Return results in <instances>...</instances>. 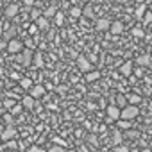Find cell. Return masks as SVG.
<instances>
[{
    "label": "cell",
    "mask_w": 152,
    "mask_h": 152,
    "mask_svg": "<svg viewBox=\"0 0 152 152\" xmlns=\"http://www.w3.org/2000/svg\"><path fill=\"white\" fill-rule=\"evenodd\" d=\"M0 15H4V11H0Z\"/></svg>",
    "instance_id": "46"
},
{
    "label": "cell",
    "mask_w": 152,
    "mask_h": 152,
    "mask_svg": "<svg viewBox=\"0 0 152 152\" xmlns=\"http://www.w3.org/2000/svg\"><path fill=\"white\" fill-rule=\"evenodd\" d=\"M25 45L31 48V47H34V41H32V39H27V41H25Z\"/></svg>",
    "instance_id": "38"
},
{
    "label": "cell",
    "mask_w": 152,
    "mask_h": 152,
    "mask_svg": "<svg viewBox=\"0 0 152 152\" xmlns=\"http://www.w3.org/2000/svg\"><path fill=\"white\" fill-rule=\"evenodd\" d=\"M83 16H88V18H93L95 15H93V11H91V7H84V9H83Z\"/></svg>",
    "instance_id": "27"
},
{
    "label": "cell",
    "mask_w": 152,
    "mask_h": 152,
    "mask_svg": "<svg viewBox=\"0 0 152 152\" xmlns=\"http://www.w3.org/2000/svg\"><path fill=\"white\" fill-rule=\"evenodd\" d=\"M99 79H100V72H97V70L86 73V81H88V83H95V81H99Z\"/></svg>",
    "instance_id": "17"
},
{
    "label": "cell",
    "mask_w": 152,
    "mask_h": 152,
    "mask_svg": "<svg viewBox=\"0 0 152 152\" xmlns=\"http://www.w3.org/2000/svg\"><path fill=\"white\" fill-rule=\"evenodd\" d=\"M50 152H64V148L59 145H54V147H50Z\"/></svg>",
    "instance_id": "32"
},
{
    "label": "cell",
    "mask_w": 152,
    "mask_h": 152,
    "mask_svg": "<svg viewBox=\"0 0 152 152\" xmlns=\"http://www.w3.org/2000/svg\"><path fill=\"white\" fill-rule=\"evenodd\" d=\"M36 25L39 27V31H41V29L45 31V29L48 27V20H47L45 16H41V18H38V20H36Z\"/></svg>",
    "instance_id": "22"
},
{
    "label": "cell",
    "mask_w": 152,
    "mask_h": 152,
    "mask_svg": "<svg viewBox=\"0 0 152 152\" xmlns=\"http://www.w3.org/2000/svg\"><path fill=\"white\" fill-rule=\"evenodd\" d=\"M120 73L124 75V77H131V73H132V63H131V61L122 63V66H120Z\"/></svg>",
    "instance_id": "10"
},
{
    "label": "cell",
    "mask_w": 152,
    "mask_h": 152,
    "mask_svg": "<svg viewBox=\"0 0 152 152\" xmlns=\"http://www.w3.org/2000/svg\"><path fill=\"white\" fill-rule=\"evenodd\" d=\"M115 106H118L120 109L127 107V106H129V102H127V97H124V95H116V99H115Z\"/></svg>",
    "instance_id": "13"
},
{
    "label": "cell",
    "mask_w": 152,
    "mask_h": 152,
    "mask_svg": "<svg viewBox=\"0 0 152 152\" xmlns=\"http://www.w3.org/2000/svg\"><path fill=\"white\" fill-rule=\"evenodd\" d=\"M115 150H116V152H129V147H125V145H118V147H115Z\"/></svg>",
    "instance_id": "31"
},
{
    "label": "cell",
    "mask_w": 152,
    "mask_h": 152,
    "mask_svg": "<svg viewBox=\"0 0 152 152\" xmlns=\"http://www.w3.org/2000/svg\"><path fill=\"white\" fill-rule=\"evenodd\" d=\"M45 91H47V90H45V86H41V84H34V86L29 90V95L36 100V99H41V97L45 95Z\"/></svg>",
    "instance_id": "6"
},
{
    "label": "cell",
    "mask_w": 152,
    "mask_h": 152,
    "mask_svg": "<svg viewBox=\"0 0 152 152\" xmlns=\"http://www.w3.org/2000/svg\"><path fill=\"white\" fill-rule=\"evenodd\" d=\"M77 66H79V70H81V72H84V73L93 72L91 63H90V61H88V57H84V56H79V57H77Z\"/></svg>",
    "instance_id": "4"
},
{
    "label": "cell",
    "mask_w": 152,
    "mask_h": 152,
    "mask_svg": "<svg viewBox=\"0 0 152 152\" xmlns=\"http://www.w3.org/2000/svg\"><path fill=\"white\" fill-rule=\"evenodd\" d=\"M25 4H27V6H31V4H32V0H25Z\"/></svg>",
    "instance_id": "41"
},
{
    "label": "cell",
    "mask_w": 152,
    "mask_h": 152,
    "mask_svg": "<svg viewBox=\"0 0 152 152\" xmlns=\"http://www.w3.org/2000/svg\"><path fill=\"white\" fill-rule=\"evenodd\" d=\"M66 152H75V150H66Z\"/></svg>",
    "instance_id": "43"
},
{
    "label": "cell",
    "mask_w": 152,
    "mask_h": 152,
    "mask_svg": "<svg viewBox=\"0 0 152 152\" xmlns=\"http://www.w3.org/2000/svg\"><path fill=\"white\" fill-rule=\"evenodd\" d=\"M147 11H148V6L141 4V6H138V7H136V11H134V16H136V18H140V20H143V16L147 15Z\"/></svg>",
    "instance_id": "12"
},
{
    "label": "cell",
    "mask_w": 152,
    "mask_h": 152,
    "mask_svg": "<svg viewBox=\"0 0 152 152\" xmlns=\"http://www.w3.org/2000/svg\"><path fill=\"white\" fill-rule=\"evenodd\" d=\"M148 11H150V13H152V4H150V6H148Z\"/></svg>",
    "instance_id": "42"
},
{
    "label": "cell",
    "mask_w": 152,
    "mask_h": 152,
    "mask_svg": "<svg viewBox=\"0 0 152 152\" xmlns=\"http://www.w3.org/2000/svg\"><path fill=\"white\" fill-rule=\"evenodd\" d=\"M70 16L72 18H81L83 16V9L81 7H72L70 9Z\"/></svg>",
    "instance_id": "23"
},
{
    "label": "cell",
    "mask_w": 152,
    "mask_h": 152,
    "mask_svg": "<svg viewBox=\"0 0 152 152\" xmlns=\"http://www.w3.org/2000/svg\"><path fill=\"white\" fill-rule=\"evenodd\" d=\"M122 140H124V134H122L120 131H115V132H113V143L118 147V145H122Z\"/></svg>",
    "instance_id": "21"
},
{
    "label": "cell",
    "mask_w": 152,
    "mask_h": 152,
    "mask_svg": "<svg viewBox=\"0 0 152 152\" xmlns=\"http://www.w3.org/2000/svg\"><path fill=\"white\" fill-rule=\"evenodd\" d=\"M54 20H56V25H57V27H61V25H63V22H64V16H63V13H57Z\"/></svg>",
    "instance_id": "25"
},
{
    "label": "cell",
    "mask_w": 152,
    "mask_h": 152,
    "mask_svg": "<svg viewBox=\"0 0 152 152\" xmlns=\"http://www.w3.org/2000/svg\"><path fill=\"white\" fill-rule=\"evenodd\" d=\"M143 23H145V25L152 23V13H150V11H147V15L143 16Z\"/></svg>",
    "instance_id": "29"
},
{
    "label": "cell",
    "mask_w": 152,
    "mask_h": 152,
    "mask_svg": "<svg viewBox=\"0 0 152 152\" xmlns=\"http://www.w3.org/2000/svg\"><path fill=\"white\" fill-rule=\"evenodd\" d=\"M116 2H124V0H116Z\"/></svg>",
    "instance_id": "44"
},
{
    "label": "cell",
    "mask_w": 152,
    "mask_h": 152,
    "mask_svg": "<svg viewBox=\"0 0 152 152\" xmlns=\"http://www.w3.org/2000/svg\"><path fill=\"white\" fill-rule=\"evenodd\" d=\"M125 136H127V138H131V140H136V138L140 136V132H138V131H127V132H125Z\"/></svg>",
    "instance_id": "28"
},
{
    "label": "cell",
    "mask_w": 152,
    "mask_h": 152,
    "mask_svg": "<svg viewBox=\"0 0 152 152\" xmlns=\"http://www.w3.org/2000/svg\"><path fill=\"white\" fill-rule=\"evenodd\" d=\"M106 111H107V118H109V120H116V122H118V120L122 118V109H120L118 106H115V104L107 106Z\"/></svg>",
    "instance_id": "5"
},
{
    "label": "cell",
    "mask_w": 152,
    "mask_h": 152,
    "mask_svg": "<svg viewBox=\"0 0 152 152\" xmlns=\"http://www.w3.org/2000/svg\"><path fill=\"white\" fill-rule=\"evenodd\" d=\"M32 64L36 66V68H43V56H41V52H36L34 54V57H32Z\"/></svg>",
    "instance_id": "16"
},
{
    "label": "cell",
    "mask_w": 152,
    "mask_h": 152,
    "mask_svg": "<svg viewBox=\"0 0 152 152\" xmlns=\"http://www.w3.org/2000/svg\"><path fill=\"white\" fill-rule=\"evenodd\" d=\"M111 23L113 22H109L107 18H99L97 23H95V27H97V31H109L111 29Z\"/></svg>",
    "instance_id": "9"
},
{
    "label": "cell",
    "mask_w": 152,
    "mask_h": 152,
    "mask_svg": "<svg viewBox=\"0 0 152 152\" xmlns=\"http://www.w3.org/2000/svg\"><path fill=\"white\" fill-rule=\"evenodd\" d=\"M2 36H4V23L0 22V38H2Z\"/></svg>",
    "instance_id": "39"
},
{
    "label": "cell",
    "mask_w": 152,
    "mask_h": 152,
    "mask_svg": "<svg viewBox=\"0 0 152 152\" xmlns=\"http://www.w3.org/2000/svg\"><path fill=\"white\" fill-rule=\"evenodd\" d=\"M81 2H88V0H81Z\"/></svg>",
    "instance_id": "45"
},
{
    "label": "cell",
    "mask_w": 152,
    "mask_h": 152,
    "mask_svg": "<svg viewBox=\"0 0 152 152\" xmlns=\"http://www.w3.org/2000/svg\"><path fill=\"white\" fill-rule=\"evenodd\" d=\"M136 63H138L140 66H148V64L152 63V56H150V54H141V56H138Z\"/></svg>",
    "instance_id": "11"
},
{
    "label": "cell",
    "mask_w": 152,
    "mask_h": 152,
    "mask_svg": "<svg viewBox=\"0 0 152 152\" xmlns=\"http://www.w3.org/2000/svg\"><path fill=\"white\" fill-rule=\"evenodd\" d=\"M140 115V109H138V106H127V107H124L122 109V118L120 120H127V122H132L136 116Z\"/></svg>",
    "instance_id": "1"
},
{
    "label": "cell",
    "mask_w": 152,
    "mask_h": 152,
    "mask_svg": "<svg viewBox=\"0 0 152 152\" xmlns=\"http://www.w3.org/2000/svg\"><path fill=\"white\" fill-rule=\"evenodd\" d=\"M22 107H23L22 104H18V106H15V107H13V113H15V115H16V113H20V111H22Z\"/></svg>",
    "instance_id": "35"
},
{
    "label": "cell",
    "mask_w": 152,
    "mask_h": 152,
    "mask_svg": "<svg viewBox=\"0 0 152 152\" xmlns=\"http://www.w3.org/2000/svg\"><path fill=\"white\" fill-rule=\"evenodd\" d=\"M127 102H129L131 106H138V104L141 102V97L136 95V93H131V95H127Z\"/></svg>",
    "instance_id": "18"
},
{
    "label": "cell",
    "mask_w": 152,
    "mask_h": 152,
    "mask_svg": "<svg viewBox=\"0 0 152 152\" xmlns=\"http://www.w3.org/2000/svg\"><path fill=\"white\" fill-rule=\"evenodd\" d=\"M7 147H9V148H13V150H15V148H16V143H15V141H13V140H11V141H7Z\"/></svg>",
    "instance_id": "37"
},
{
    "label": "cell",
    "mask_w": 152,
    "mask_h": 152,
    "mask_svg": "<svg viewBox=\"0 0 152 152\" xmlns=\"http://www.w3.org/2000/svg\"><path fill=\"white\" fill-rule=\"evenodd\" d=\"M15 136H16V129H15L13 125H9V127H6V129L2 131V136H0V138H2L4 141H11Z\"/></svg>",
    "instance_id": "7"
},
{
    "label": "cell",
    "mask_w": 152,
    "mask_h": 152,
    "mask_svg": "<svg viewBox=\"0 0 152 152\" xmlns=\"http://www.w3.org/2000/svg\"><path fill=\"white\" fill-rule=\"evenodd\" d=\"M56 15H57V9L56 7H47L45 9V13H43V16L48 20V18H56Z\"/></svg>",
    "instance_id": "20"
},
{
    "label": "cell",
    "mask_w": 152,
    "mask_h": 152,
    "mask_svg": "<svg viewBox=\"0 0 152 152\" xmlns=\"http://www.w3.org/2000/svg\"><path fill=\"white\" fill-rule=\"evenodd\" d=\"M109 31H111L113 34H122V32H124V23H122V22H113Z\"/></svg>",
    "instance_id": "15"
},
{
    "label": "cell",
    "mask_w": 152,
    "mask_h": 152,
    "mask_svg": "<svg viewBox=\"0 0 152 152\" xmlns=\"http://www.w3.org/2000/svg\"><path fill=\"white\" fill-rule=\"evenodd\" d=\"M29 152H41V150H39V147H31Z\"/></svg>",
    "instance_id": "40"
},
{
    "label": "cell",
    "mask_w": 152,
    "mask_h": 152,
    "mask_svg": "<svg viewBox=\"0 0 152 152\" xmlns=\"http://www.w3.org/2000/svg\"><path fill=\"white\" fill-rule=\"evenodd\" d=\"M25 48H23V43L20 41V39H11L9 43H7V52L9 54H20V52H23Z\"/></svg>",
    "instance_id": "3"
},
{
    "label": "cell",
    "mask_w": 152,
    "mask_h": 152,
    "mask_svg": "<svg viewBox=\"0 0 152 152\" xmlns=\"http://www.w3.org/2000/svg\"><path fill=\"white\" fill-rule=\"evenodd\" d=\"M54 143H57L59 147H64V145H66V143H64V141H63L61 138H56V140H54Z\"/></svg>",
    "instance_id": "36"
},
{
    "label": "cell",
    "mask_w": 152,
    "mask_h": 152,
    "mask_svg": "<svg viewBox=\"0 0 152 152\" xmlns=\"http://www.w3.org/2000/svg\"><path fill=\"white\" fill-rule=\"evenodd\" d=\"M32 57H34L32 50H31V48H25L23 52L18 54V63L23 64V66H31V64H32Z\"/></svg>",
    "instance_id": "2"
},
{
    "label": "cell",
    "mask_w": 152,
    "mask_h": 152,
    "mask_svg": "<svg viewBox=\"0 0 152 152\" xmlns=\"http://www.w3.org/2000/svg\"><path fill=\"white\" fill-rule=\"evenodd\" d=\"M131 34H132V36H136V38H143V36H145V32H143L140 27H134V29L131 31Z\"/></svg>",
    "instance_id": "24"
},
{
    "label": "cell",
    "mask_w": 152,
    "mask_h": 152,
    "mask_svg": "<svg viewBox=\"0 0 152 152\" xmlns=\"http://www.w3.org/2000/svg\"><path fill=\"white\" fill-rule=\"evenodd\" d=\"M118 125L122 129H131V122H127V120H118Z\"/></svg>",
    "instance_id": "30"
},
{
    "label": "cell",
    "mask_w": 152,
    "mask_h": 152,
    "mask_svg": "<svg viewBox=\"0 0 152 152\" xmlns=\"http://www.w3.org/2000/svg\"><path fill=\"white\" fill-rule=\"evenodd\" d=\"M18 13H20V7H18L16 4H9V6L4 9V15H6L7 18H15V16H18Z\"/></svg>",
    "instance_id": "8"
},
{
    "label": "cell",
    "mask_w": 152,
    "mask_h": 152,
    "mask_svg": "<svg viewBox=\"0 0 152 152\" xmlns=\"http://www.w3.org/2000/svg\"><path fill=\"white\" fill-rule=\"evenodd\" d=\"M0 2H2V0H0Z\"/></svg>",
    "instance_id": "47"
},
{
    "label": "cell",
    "mask_w": 152,
    "mask_h": 152,
    "mask_svg": "<svg viewBox=\"0 0 152 152\" xmlns=\"http://www.w3.org/2000/svg\"><path fill=\"white\" fill-rule=\"evenodd\" d=\"M38 32H39V27H38L36 23H31V27H29V34H31V36H36Z\"/></svg>",
    "instance_id": "26"
},
{
    "label": "cell",
    "mask_w": 152,
    "mask_h": 152,
    "mask_svg": "<svg viewBox=\"0 0 152 152\" xmlns=\"http://www.w3.org/2000/svg\"><path fill=\"white\" fill-rule=\"evenodd\" d=\"M4 48L7 50V41L6 39H0V50H4Z\"/></svg>",
    "instance_id": "34"
},
{
    "label": "cell",
    "mask_w": 152,
    "mask_h": 152,
    "mask_svg": "<svg viewBox=\"0 0 152 152\" xmlns=\"http://www.w3.org/2000/svg\"><path fill=\"white\" fill-rule=\"evenodd\" d=\"M20 86H22L23 90H31L34 84H32V81H31L29 77H22V79H20Z\"/></svg>",
    "instance_id": "19"
},
{
    "label": "cell",
    "mask_w": 152,
    "mask_h": 152,
    "mask_svg": "<svg viewBox=\"0 0 152 152\" xmlns=\"http://www.w3.org/2000/svg\"><path fill=\"white\" fill-rule=\"evenodd\" d=\"M20 104H22L25 109H32V107H34V99H32L31 95H25V97L22 99V102H20Z\"/></svg>",
    "instance_id": "14"
},
{
    "label": "cell",
    "mask_w": 152,
    "mask_h": 152,
    "mask_svg": "<svg viewBox=\"0 0 152 152\" xmlns=\"http://www.w3.org/2000/svg\"><path fill=\"white\" fill-rule=\"evenodd\" d=\"M13 106H15V102H13V100H9V99H7V100H4V107H13Z\"/></svg>",
    "instance_id": "33"
}]
</instances>
